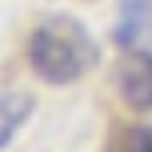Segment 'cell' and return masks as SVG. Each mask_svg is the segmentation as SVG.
<instances>
[{
  "mask_svg": "<svg viewBox=\"0 0 152 152\" xmlns=\"http://www.w3.org/2000/svg\"><path fill=\"white\" fill-rule=\"evenodd\" d=\"M100 60V44L68 12H48L28 32V64L44 84H76Z\"/></svg>",
  "mask_w": 152,
  "mask_h": 152,
  "instance_id": "1",
  "label": "cell"
},
{
  "mask_svg": "<svg viewBox=\"0 0 152 152\" xmlns=\"http://www.w3.org/2000/svg\"><path fill=\"white\" fill-rule=\"evenodd\" d=\"M116 92L128 108H152V52L124 48L116 60Z\"/></svg>",
  "mask_w": 152,
  "mask_h": 152,
  "instance_id": "2",
  "label": "cell"
},
{
  "mask_svg": "<svg viewBox=\"0 0 152 152\" xmlns=\"http://www.w3.org/2000/svg\"><path fill=\"white\" fill-rule=\"evenodd\" d=\"M152 36V0H124L120 20H116V44L140 48Z\"/></svg>",
  "mask_w": 152,
  "mask_h": 152,
  "instance_id": "3",
  "label": "cell"
},
{
  "mask_svg": "<svg viewBox=\"0 0 152 152\" xmlns=\"http://www.w3.org/2000/svg\"><path fill=\"white\" fill-rule=\"evenodd\" d=\"M28 116H32V96L28 92H16V88L0 92V148L20 132V124Z\"/></svg>",
  "mask_w": 152,
  "mask_h": 152,
  "instance_id": "4",
  "label": "cell"
},
{
  "mask_svg": "<svg viewBox=\"0 0 152 152\" xmlns=\"http://www.w3.org/2000/svg\"><path fill=\"white\" fill-rule=\"evenodd\" d=\"M132 152H152V128L136 132V140H132Z\"/></svg>",
  "mask_w": 152,
  "mask_h": 152,
  "instance_id": "5",
  "label": "cell"
}]
</instances>
